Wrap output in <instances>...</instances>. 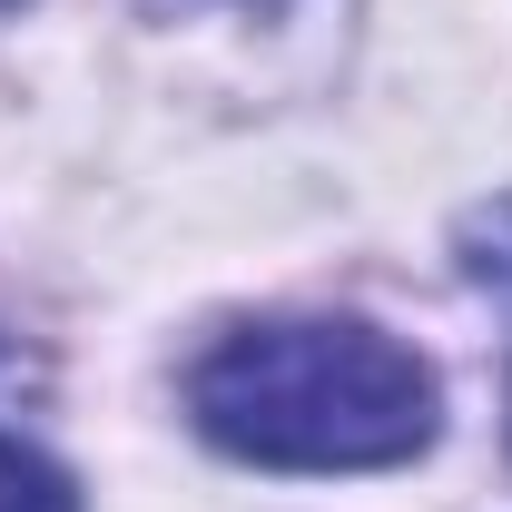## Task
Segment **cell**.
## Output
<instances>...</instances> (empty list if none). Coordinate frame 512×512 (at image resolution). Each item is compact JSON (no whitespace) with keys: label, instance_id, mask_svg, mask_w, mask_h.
I'll use <instances>...</instances> for the list:
<instances>
[{"label":"cell","instance_id":"3957f363","mask_svg":"<svg viewBox=\"0 0 512 512\" xmlns=\"http://www.w3.org/2000/svg\"><path fill=\"white\" fill-rule=\"evenodd\" d=\"M0 10H10V0H0Z\"/></svg>","mask_w":512,"mask_h":512},{"label":"cell","instance_id":"6da1fadb","mask_svg":"<svg viewBox=\"0 0 512 512\" xmlns=\"http://www.w3.org/2000/svg\"><path fill=\"white\" fill-rule=\"evenodd\" d=\"M188 414L207 444L276 473H365L434 444V375L355 316H276L197 355Z\"/></svg>","mask_w":512,"mask_h":512},{"label":"cell","instance_id":"7a4b0ae2","mask_svg":"<svg viewBox=\"0 0 512 512\" xmlns=\"http://www.w3.org/2000/svg\"><path fill=\"white\" fill-rule=\"evenodd\" d=\"M0 512H79V483H69L50 453L0 434Z\"/></svg>","mask_w":512,"mask_h":512}]
</instances>
